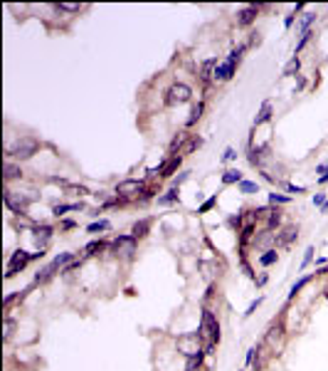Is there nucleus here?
Listing matches in <instances>:
<instances>
[{"mask_svg": "<svg viewBox=\"0 0 328 371\" xmlns=\"http://www.w3.org/2000/svg\"><path fill=\"white\" fill-rule=\"evenodd\" d=\"M200 337L207 342L205 344V352H210L217 342H220V324L215 319V314L210 309H202V322H200Z\"/></svg>", "mask_w": 328, "mask_h": 371, "instance_id": "nucleus-1", "label": "nucleus"}, {"mask_svg": "<svg viewBox=\"0 0 328 371\" xmlns=\"http://www.w3.org/2000/svg\"><path fill=\"white\" fill-rule=\"evenodd\" d=\"M178 352H183L188 359L202 354V337H200V332H190V334L178 337Z\"/></svg>", "mask_w": 328, "mask_h": 371, "instance_id": "nucleus-2", "label": "nucleus"}, {"mask_svg": "<svg viewBox=\"0 0 328 371\" xmlns=\"http://www.w3.org/2000/svg\"><path fill=\"white\" fill-rule=\"evenodd\" d=\"M193 99V89L188 87V84H183V82H175L168 92H165V104L168 107H178V104H185V102H190Z\"/></svg>", "mask_w": 328, "mask_h": 371, "instance_id": "nucleus-3", "label": "nucleus"}, {"mask_svg": "<svg viewBox=\"0 0 328 371\" xmlns=\"http://www.w3.org/2000/svg\"><path fill=\"white\" fill-rule=\"evenodd\" d=\"M37 141L35 139H20L17 144H12V146H7L5 151V156H10V158H20V161H25V158H30L32 153H37Z\"/></svg>", "mask_w": 328, "mask_h": 371, "instance_id": "nucleus-4", "label": "nucleus"}, {"mask_svg": "<svg viewBox=\"0 0 328 371\" xmlns=\"http://www.w3.org/2000/svg\"><path fill=\"white\" fill-rule=\"evenodd\" d=\"M2 198H5V206H7L12 213H25V211H27V206L32 203V198H30V196L15 193V191H10V188H5Z\"/></svg>", "mask_w": 328, "mask_h": 371, "instance_id": "nucleus-5", "label": "nucleus"}, {"mask_svg": "<svg viewBox=\"0 0 328 371\" xmlns=\"http://www.w3.org/2000/svg\"><path fill=\"white\" fill-rule=\"evenodd\" d=\"M111 250L119 255V257H133V252H136V238L133 235H119L114 243H111Z\"/></svg>", "mask_w": 328, "mask_h": 371, "instance_id": "nucleus-6", "label": "nucleus"}, {"mask_svg": "<svg viewBox=\"0 0 328 371\" xmlns=\"http://www.w3.org/2000/svg\"><path fill=\"white\" fill-rule=\"evenodd\" d=\"M264 344H266L274 354H279V349H281V344H284V324H281V322H274V324L269 327V332H266V337H264Z\"/></svg>", "mask_w": 328, "mask_h": 371, "instance_id": "nucleus-7", "label": "nucleus"}, {"mask_svg": "<svg viewBox=\"0 0 328 371\" xmlns=\"http://www.w3.org/2000/svg\"><path fill=\"white\" fill-rule=\"evenodd\" d=\"M30 260H32V255H30V252H25V250L12 252V257H10V262H7V272H5V277H12V275L22 272V270L27 267V262H30Z\"/></svg>", "mask_w": 328, "mask_h": 371, "instance_id": "nucleus-8", "label": "nucleus"}, {"mask_svg": "<svg viewBox=\"0 0 328 371\" xmlns=\"http://www.w3.org/2000/svg\"><path fill=\"white\" fill-rule=\"evenodd\" d=\"M141 191H143V183L136 181V178H126V181H121V183L116 186V193H119L121 198H133V196H138Z\"/></svg>", "mask_w": 328, "mask_h": 371, "instance_id": "nucleus-9", "label": "nucleus"}, {"mask_svg": "<svg viewBox=\"0 0 328 371\" xmlns=\"http://www.w3.org/2000/svg\"><path fill=\"white\" fill-rule=\"evenodd\" d=\"M257 15H259V7H257V5H247V7H242V10L237 12V25L247 27V25H252V22L257 20Z\"/></svg>", "mask_w": 328, "mask_h": 371, "instance_id": "nucleus-10", "label": "nucleus"}, {"mask_svg": "<svg viewBox=\"0 0 328 371\" xmlns=\"http://www.w3.org/2000/svg\"><path fill=\"white\" fill-rule=\"evenodd\" d=\"M296 235H299V228H296V225H286V228L276 235V245L286 247V245H291V243L296 240Z\"/></svg>", "mask_w": 328, "mask_h": 371, "instance_id": "nucleus-11", "label": "nucleus"}, {"mask_svg": "<svg viewBox=\"0 0 328 371\" xmlns=\"http://www.w3.org/2000/svg\"><path fill=\"white\" fill-rule=\"evenodd\" d=\"M35 233H37V238H35V240H37L40 250H45V245H47V240L52 238V233H55V230H52L50 225H40V228H35Z\"/></svg>", "mask_w": 328, "mask_h": 371, "instance_id": "nucleus-12", "label": "nucleus"}, {"mask_svg": "<svg viewBox=\"0 0 328 371\" xmlns=\"http://www.w3.org/2000/svg\"><path fill=\"white\" fill-rule=\"evenodd\" d=\"M271 102H264L262 109H259V114H257V119H254V126H262V124H266L269 119H271Z\"/></svg>", "mask_w": 328, "mask_h": 371, "instance_id": "nucleus-13", "label": "nucleus"}, {"mask_svg": "<svg viewBox=\"0 0 328 371\" xmlns=\"http://www.w3.org/2000/svg\"><path fill=\"white\" fill-rule=\"evenodd\" d=\"M180 161H183V156H178V153H175V156H173V158H170V161H168V163L163 166V173H161V176H163V178L173 176V173H175V171L180 168Z\"/></svg>", "mask_w": 328, "mask_h": 371, "instance_id": "nucleus-14", "label": "nucleus"}, {"mask_svg": "<svg viewBox=\"0 0 328 371\" xmlns=\"http://www.w3.org/2000/svg\"><path fill=\"white\" fill-rule=\"evenodd\" d=\"M266 349H269V347H266L264 342L257 347V352H259V359L252 364V367H254V371H264V367H266V362H269V352H266Z\"/></svg>", "mask_w": 328, "mask_h": 371, "instance_id": "nucleus-15", "label": "nucleus"}, {"mask_svg": "<svg viewBox=\"0 0 328 371\" xmlns=\"http://www.w3.org/2000/svg\"><path fill=\"white\" fill-rule=\"evenodd\" d=\"M74 262V252H62V255H57L55 260H52V265L57 267V270H65L67 265H72Z\"/></svg>", "mask_w": 328, "mask_h": 371, "instance_id": "nucleus-16", "label": "nucleus"}, {"mask_svg": "<svg viewBox=\"0 0 328 371\" xmlns=\"http://www.w3.org/2000/svg\"><path fill=\"white\" fill-rule=\"evenodd\" d=\"M299 70H301V60L294 55V57L286 62V67H284V72H281V74H284V77H291V74H296Z\"/></svg>", "mask_w": 328, "mask_h": 371, "instance_id": "nucleus-17", "label": "nucleus"}, {"mask_svg": "<svg viewBox=\"0 0 328 371\" xmlns=\"http://www.w3.org/2000/svg\"><path fill=\"white\" fill-rule=\"evenodd\" d=\"M222 183L230 186V183H242V173L240 171H225L222 173Z\"/></svg>", "mask_w": 328, "mask_h": 371, "instance_id": "nucleus-18", "label": "nucleus"}, {"mask_svg": "<svg viewBox=\"0 0 328 371\" xmlns=\"http://www.w3.org/2000/svg\"><path fill=\"white\" fill-rule=\"evenodd\" d=\"M148 225H151V221H148V218H146V221H138L136 225H133L131 235H133V238H143V235L148 233Z\"/></svg>", "mask_w": 328, "mask_h": 371, "instance_id": "nucleus-19", "label": "nucleus"}, {"mask_svg": "<svg viewBox=\"0 0 328 371\" xmlns=\"http://www.w3.org/2000/svg\"><path fill=\"white\" fill-rule=\"evenodd\" d=\"M200 144H202V141H200L197 136H190V139H188V144H185V146H180V153H178V156H188V153H190V151H195Z\"/></svg>", "mask_w": 328, "mask_h": 371, "instance_id": "nucleus-20", "label": "nucleus"}, {"mask_svg": "<svg viewBox=\"0 0 328 371\" xmlns=\"http://www.w3.org/2000/svg\"><path fill=\"white\" fill-rule=\"evenodd\" d=\"M79 208H82V203H67V206H55V208H52V213L60 218V216H65L67 211H79Z\"/></svg>", "mask_w": 328, "mask_h": 371, "instance_id": "nucleus-21", "label": "nucleus"}, {"mask_svg": "<svg viewBox=\"0 0 328 371\" xmlns=\"http://www.w3.org/2000/svg\"><path fill=\"white\" fill-rule=\"evenodd\" d=\"M20 176H22V171L7 161V163H5V181H12V178H20Z\"/></svg>", "mask_w": 328, "mask_h": 371, "instance_id": "nucleus-22", "label": "nucleus"}, {"mask_svg": "<svg viewBox=\"0 0 328 371\" xmlns=\"http://www.w3.org/2000/svg\"><path fill=\"white\" fill-rule=\"evenodd\" d=\"M12 332H15V319L5 317V322H2V339L7 342V339L12 337Z\"/></svg>", "mask_w": 328, "mask_h": 371, "instance_id": "nucleus-23", "label": "nucleus"}, {"mask_svg": "<svg viewBox=\"0 0 328 371\" xmlns=\"http://www.w3.org/2000/svg\"><path fill=\"white\" fill-rule=\"evenodd\" d=\"M215 67H217V60H207V62L202 65V74H200V77L207 82V79L212 77V72H215Z\"/></svg>", "mask_w": 328, "mask_h": 371, "instance_id": "nucleus-24", "label": "nucleus"}, {"mask_svg": "<svg viewBox=\"0 0 328 371\" xmlns=\"http://www.w3.org/2000/svg\"><path fill=\"white\" fill-rule=\"evenodd\" d=\"M276 257H279V252H276V250H266L262 257H259V262H262L264 267H269V265H274V262H276Z\"/></svg>", "mask_w": 328, "mask_h": 371, "instance_id": "nucleus-25", "label": "nucleus"}, {"mask_svg": "<svg viewBox=\"0 0 328 371\" xmlns=\"http://www.w3.org/2000/svg\"><path fill=\"white\" fill-rule=\"evenodd\" d=\"M202 109H205V104H202V102H197L195 107H193V112H190V119H188V126H193V124H195L197 119L202 117Z\"/></svg>", "mask_w": 328, "mask_h": 371, "instance_id": "nucleus-26", "label": "nucleus"}, {"mask_svg": "<svg viewBox=\"0 0 328 371\" xmlns=\"http://www.w3.org/2000/svg\"><path fill=\"white\" fill-rule=\"evenodd\" d=\"M175 201H178V188H173V191H168L165 196H161V198H158V203H161V206H168V203H175Z\"/></svg>", "mask_w": 328, "mask_h": 371, "instance_id": "nucleus-27", "label": "nucleus"}, {"mask_svg": "<svg viewBox=\"0 0 328 371\" xmlns=\"http://www.w3.org/2000/svg\"><path fill=\"white\" fill-rule=\"evenodd\" d=\"M240 191H242V193H259V186L252 183V181H242V183H240Z\"/></svg>", "mask_w": 328, "mask_h": 371, "instance_id": "nucleus-28", "label": "nucleus"}, {"mask_svg": "<svg viewBox=\"0 0 328 371\" xmlns=\"http://www.w3.org/2000/svg\"><path fill=\"white\" fill-rule=\"evenodd\" d=\"M252 233H254V225H245L242 233H240V245H247V240L252 238Z\"/></svg>", "mask_w": 328, "mask_h": 371, "instance_id": "nucleus-29", "label": "nucleus"}, {"mask_svg": "<svg viewBox=\"0 0 328 371\" xmlns=\"http://www.w3.org/2000/svg\"><path fill=\"white\" fill-rule=\"evenodd\" d=\"M109 228H111L109 221H99V223H91L86 230H89V233H99V230H109Z\"/></svg>", "mask_w": 328, "mask_h": 371, "instance_id": "nucleus-30", "label": "nucleus"}, {"mask_svg": "<svg viewBox=\"0 0 328 371\" xmlns=\"http://www.w3.org/2000/svg\"><path fill=\"white\" fill-rule=\"evenodd\" d=\"M279 223H281V213H279V211H271V213H269V223H266V228H269V230H274Z\"/></svg>", "mask_w": 328, "mask_h": 371, "instance_id": "nucleus-31", "label": "nucleus"}, {"mask_svg": "<svg viewBox=\"0 0 328 371\" xmlns=\"http://www.w3.org/2000/svg\"><path fill=\"white\" fill-rule=\"evenodd\" d=\"M96 250H104V243H101V240H94V243H89V245L84 247V252H86V255H94Z\"/></svg>", "mask_w": 328, "mask_h": 371, "instance_id": "nucleus-32", "label": "nucleus"}, {"mask_svg": "<svg viewBox=\"0 0 328 371\" xmlns=\"http://www.w3.org/2000/svg\"><path fill=\"white\" fill-rule=\"evenodd\" d=\"M57 10L60 12H79V5H74V2H60Z\"/></svg>", "mask_w": 328, "mask_h": 371, "instance_id": "nucleus-33", "label": "nucleus"}, {"mask_svg": "<svg viewBox=\"0 0 328 371\" xmlns=\"http://www.w3.org/2000/svg\"><path fill=\"white\" fill-rule=\"evenodd\" d=\"M311 35H314V32H311V30H306V32H304V35H301V40H299V45H296V55H299V52H301V50H304V45H306V42H309V40H311Z\"/></svg>", "mask_w": 328, "mask_h": 371, "instance_id": "nucleus-34", "label": "nucleus"}, {"mask_svg": "<svg viewBox=\"0 0 328 371\" xmlns=\"http://www.w3.org/2000/svg\"><path fill=\"white\" fill-rule=\"evenodd\" d=\"M215 201H217V196H210V198H207V201H205V203H202V206L197 208V213H207V211H210V208L215 206Z\"/></svg>", "mask_w": 328, "mask_h": 371, "instance_id": "nucleus-35", "label": "nucleus"}, {"mask_svg": "<svg viewBox=\"0 0 328 371\" xmlns=\"http://www.w3.org/2000/svg\"><path fill=\"white\" fill-rule=\"evenodd\" d=\"M200 359H202V354H197V357H190V359H188V367H185V369H188V371L200 369Z\"/></svg>", "mask_w": 328, "mask_h": 371, "instance_id": "nucleus-36", "label": "nucleus"}, {"mask_svg": "<svg viewBox=\"0 0 328 371\" xmlns=\"http://www.w3.org/2000/svg\"><path fill=\"white\" fill-rule=\"evenodd\" d=\"M314 20H316V15H314V12H306V17H304V20H301V30H304V32H306V30H309V25H311V22H314Z\"/></svg>", "mask_w": 328, "mask_h": 371, "instance_id": "nucleus-37", "label": "nucleus"}, {"mask_svg": "<svg viewBox=\"0 0 328 371\" xmlns=\"http://www.w3.org/2000/svg\"><path fill=\"white\" fill-rule=\"evenodd\" d=\"M306 282H309V277H301V280H299V282H296V285L291 287V292H289V297H296V292H299V290H301V287H304Z\"/></svg>", "mask_w": 328, "mask_h": 371, "instance_id": "nucleus-38", "label": "nucleus"}, {"mask_svg": "<svg viewBox=\"0 0 328 371\" xmlns=\"http://www.w3.org/2000/svg\"><path fill=\"white\" fill-rule=\"evenodd\" d=\"M269 201H271V203H289V196H279V193H271V196H269Z\"/></svg>", "mask_w": 328, "mask_h": 371, "instance_id": "nucleus-39", "label": "nucleus"}, {"mask_svg": "<svg viewBox=\"0 0 328 371\" xmlns=\"http://www.w3.org/2000/svg\"><path fill=\"white\" fill-rule=\"evenodd\" d=\"M262 299H264V297H257V299H254V302H252L249 307H247V312H245V317H249V314H252V312H254V309H257L259 304H262Z\"/></svg>", "mask_w": 328, "mask_h": 371, "instance_id": "nucleus-40", "label": "nucleus"}, {"mask_svg": "<svg viewBox=\"0 0 328 371\" xmlns=\"http://www.w3.org/2000/svg\"><path fill=\"white\" fill-rule=\"evenodd\" d=\"M69 191H72V193H77V196H86V193H89V191H86L84 186H72Z\"/></svg>", "mask_w": 328, "mask_h": 371, "instance_id": "nucleus-41", "label": "nucleus"}, {"mask_svg": "<svg viewBox=\"0 0 328 371\" xmlns=\"http://www.w3.org/2000/svg\"><path fill=\"white\" fill-rule=\"evenodd\" d=\"M286 188H289V193H296V196H299V193H304V188H301V186H294V183H289Z\"/></svg>", "mask_w": 328, "mask_h": 371, "instance_id": "nucleus-42", "label": "nucleus"}, {"mask_svg": "<svg viewBox=\"0 0 328 371\" xmlns=\"http://www.w3.org/2000/svg\"><path fill=\"white\" fill-rule=\"evenodd\" d=\"M311 255H314V247H309V250H306V257H304V265H301V267H306V265L311 262Z\"/></svg>", "mask_w": 328, "mask_h": 371, "instance_id": "nucleus-43", "label": "nucleus"}, {"mask_svg": "<svg viewBox=\"0 0 328 371\" xmlns=\"http://www.w3.org/2000/svg\"><path fill=\"white\" fill-rule=\"evenodd\" d=\"M235 156H237V153H235V148H227V151H225V161H232Z\"/></svg>", "mask_w": 328, "mask_h": 371, "instance_id": "nucleus-44", "label": "nucleus"}, {"mask_svg": "<svg viewBox=\"0 0 328 371\" xmlns=\"http://www.w3.org/2000/svg\"><path fill=\"white\" fill-rule=\"evenodd\" d=\"M314 203H316V206H324V203H326V198H324L321 193H316V196H314Z\"/></svg>", "mask_w": 328, "mask_h": 371, "instance_id": "nucleus-45", "label": "nucleus"}, {"mask_svg": "<svg viewBox=\"0 0 328 371\" xmlns=\"http://www.w3.org/2000/svg\"><path fill=\"white\" fill-rule=\"evenodd\" d=\"M284 25H286V27H291V25H294V15H286V20H284Z\"/></svg>", "mask_w": 328, "mask_h": 371, "instance_id": "nucleus-46", "label": "nucleus"}, {"mask_svg": "<svg viewBox=\"0 0 328 371\" xmlns=\"http://www.w3.org/2000/svg\"><path fill=\"white\" fill-rule=\"evenodd\" d=\"M62 228H65V230H69V228H74V221H65V223H62Z\"/></svg>", "mask_w": 328, "mask_h": 371, "instance_id": "nucleus-47", "label": "nucleus"}]
</instances>
